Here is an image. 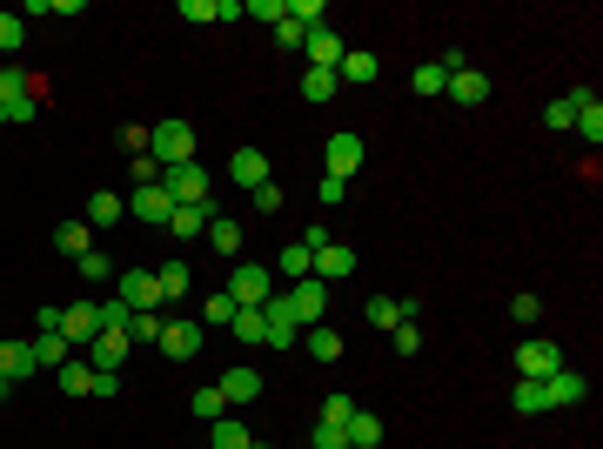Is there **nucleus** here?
<instances>
[{
    "instance_id": "obj_1",
    "label": "nucleus",
    "mask_w": 603,
    "mask_h": 449,
    "mask_svg": "<svg viewBox=\"0 0 603 449\" xmlns=\"http://www.w3.org/2000/svg\"><path fill=\"white\" fill-rule=\"evenodd\" d=\"M148 155L161 161V175L181 168V161H195V128H188V121H161V128H148Z\"/></svg>"
},
{
    "instance_id": "obj_2",
    "label": "nucleus",
    "mask_w": 603,
    "mask_h": 449,
    "mask_svg": "<svg viewBox=\"0 0 603 449\" xmlns=\"http://www.w3.org/2000/svg\"><path fill=\"white\" fill-rule=\"evenodd\" d=\"M161 188H168V202H175V208H208V168H201V161L168 168V175H161Z\"/></svg>"
},
{
    "instance_id": "obj_3",
    "label": "nucleus",
    "mask_w": 603,
    "mask_h": 449,
    "mask_svg": "<svg viewBox=\"0 0 603 449\" xmlns=\"http://www.w3.org/2000/svg\"><path fill=\"white\" fill-rule=\"evenodd\" d=\"M362 269V255H356V248H349V242H322V248H315V282H349V275H356Z\"/></svg>"
},
{
    "instance_id": "obj_4",
    "label": "nucleus",
    "mask_w": 603,
    "mask_h": 449,
    "mask_svg": "<svg viewBox=\"0 0 603 449\" xmlns=\"http://www.w3.org/2000/svg\"><path fill=\"white\" fill-rule=\"evenodd\" d=\"M322 161H329V175H335V181H349V175L362 168V135H356V128H335L329 148H322Z\"/></svg>"
},
{
    "instance_id": "obj_5",
    "label": "nucleus",
    "mask_w": 603,
    "mask_h": 449,
    "mask_svg": "<svg viewBox=\"0 0 603 449\" xmlns=\"http://www.w3.org/2000/svg\"><path fill=\"white\" fill-rule=\"evenodd\" d=\"M228 295H235V309H262L268 295H275V289H268V269H262V262H242V269L228 275Z\"/></svg>"
},
{
    "instance_id": "obj_6",
    "label": "nucleus",
    "mask_w": 603,
    "mask_h": 449,
    "mask_svg": "<svg viewBox=\"0 0 603 449\" xmlns=\"http://www.w3.org/2000/svg\"><path fill=\"white\" fill-rule=\"evenodd\" d=\"M128 349H134V336H128V329H101V336L88 342V369H101V376L114 369V376H121V362H128Z\"/></svg>"
},
{
    "instance_id": "obj_7",
    "label": "nucleus",
    "mask_w": 603,
    "mask_h": 449,
    "mask_svg": "<svg viewBox=\"0 0 603 449\" xmlns=\"http://www.w3.org/2000/svg\"><path fill=\"white\" fill-rule=\"evenodd\" d=\"M61 336L74 342V349H88V342L101 336V302H67L61 309Z\"/></svg>"
},
{
    "instance_id": "obj_8",
    "label": "nucleus",
    "mask_w": 603,
    "mask_h": 449,
    "mask_svg": "<svg viewBox=\"0 0 603 449\" xmlns=\"http://www.w3.org/2000/svg\"><path fill=\"white\" fill-rule=\"evenodd\" d=\"M302 54H309V68H342V54H349V47H342V34H335V27H309V34H302Z\"/></svg>"
},
{
    "instance_id": "obj_9",
    "label": "nucleus",
    "mask_w": 603,
    "mask_h": 449,
    "mask_svg": "<svg viewBox=\"0 0 603 449\" xmlns=\"http://www.w3.org/2000/svg\"><path fill=\"white\" fill-rule=\"evenodd\" d=\"M128 215H134V222H148V228H168L175 202H168V188L155 181V188H134V195H128Z\"/></svg>"
},
{
    "instance_id": "obj_10",
    "label": "nucleus",
    "mask_w": 603,
    "mask_h": 449,
    "mask_svg": "<svg viewBox=\"0 0 603 449\" xmlns=\"http://www.w3.org/2000/svg\"><path fill=\"white\" fill-rule=\"evenodd\" d=\"M570 128H577V135L590 141V148L603 141V101H597L590 88H577V94H570Z\"/></svg>"
},
{
    "instance_id": "obj_11",
    "label": "nucleus",
    "mask_w": 603,
    "mask_h": 449,
    "mask_svg": "<svg viewBox=\"0 0 603 449\" xmlns=\"http://www.w3.org/2000/svg\"><path fill=\"white\" fill-rule=\"evenodd\" d=\"M563 369V356H557V342H523L516 349V376H530V382H543V376H557Z\"/></svg>"
},
{
    "instance_id": "obj_12",
    "label": "nucleus",
    "mask_w": 603,
    "mask_h": 449,
    "mask_svg": "<svg viewBox=\"0 0 603 449\" xmlns=\"http://www.w3.org/2000/svg\"><path fill=\"white\" fill-rule=\"evenodd\" d=\"M443 94L456 101V108H483V101H490V74H483V68H456Z\"/></svg>"
},
{
    "instance_id": "obj_13",
    "label": "nucleus",
    "mask_w": 603,
    "mask_h": 449,
    "mask_svg": "<svg viewBox=\"0 0 603 449\" xmlns=\"http://www.w3.org/2000/svg\"><path fill=\"white\" fill-rule=\"evenodd\" d=\"M161 356L168 362L201 356V322H161Z\"/></svg>"
},
{
    "instance_id": "obj_14",
    "label": "nucleus",
    "mask_w": 603,
    "mask_h": 449,
    "mask_svg": "<svg viewBox=\"0 0 603 449\" xmlns=\"http://www.w3.org/2000/svg\"><path fill=\"white\" fill-rule=\"evenodd\" d=\"M289 295V309H295V322H302V329H309V322H322V309H329V289H322V282H295V289H282Z\"/></svg>"
},
{
    "instance_id": "obj_15",
    "label": "nucleus",
    "mask_w": 603,
    "mask_h": 449,
    "mask_svg": "<svg viewBox=\"0 0 603 449\" xmlns=\"http://www.w3.org/2000/svg\"><path fill=\"white\" fill-rule=\"evenodd\" d=\"M369 329H376V336H389V329H396V322H416V302H396V295H369Z\"/></svg>"
},
{
    "instance_id": "obj_16",
    "label": "nucleus",
    "mask_w": 603,
    "mask_h": 449,
    "mask_svg": "<svg viewBox=\"0 0 603 449\" xmlns=\"http://www.w3.org/2000/svg\"><path fill=\"white\" fill-rule=\"evenodd\" d=\"M215 389H222V403H228V409H242V403H262V376H255L248 362H242V369H228V376L215 382Z\"/></svg>"
},
{
    "instance_id": "obj_17",
    "label": "nucleus",
    "mask_w": 603,
    "mask_h": 449,
    "mask_svg": "<svg viewBox=\"0 0 603 449\" xmlns=\"http://www.w3.org/2000/svg\"><path fill=\"white\" fill-rule=\"evenodd\" d=\"M121 302H128V309H155V302H161L155 269H128V275H121Z\"/></svg>"
},
{
    "instance_id": "obj_18",
    "label": "nucleus",
    "mask_w": 603,
    "mask_h": 449,
    "mask_svg": "<svg viewBox=\"0 0 603 449\" xmlns=\"http://www.w3.org/2000/svg\"><path fill=\"white\" fill-rule=\"evenodd\" d=\"M543 396H550V409L583 403V396H590V376H577V369H557V376H543Z\"/></svg>"
},
{
    "instance_id": "obj_19",
    "label": "nucleus",
    "mask_w": 603,
    "mask_h": 449,
    "mask_svg": "<svg viewBox=\"0 0 603 449\" xmlns=\"http://www.w3.org/2000/svg\"><path fill=\"white\" fill-rule=\"evenodd\" d=\"M228 181L262 188V181H268V155H262V148H235V155H228Z\"/></svg>"
},
{
    "instance_id": "obj_20",
    "label": "nucleus",
    "mask_w": 603,
    "mask_h": 449,
    "mask_svg": "<svg viewBox=\"0 0 603 449\" xmlns=\"http://www.w3.org/2000/svg\"><path fill=\"white\" fill-rule=\"evenodd\" d=\"M0 376L21 389V382L34 376V342H0Z\"/></svg>"
},
{
    "instance_id": "obj_21",
    "label": "nucleus",
    "mask_w": 603,
    "mask_h": 449,
    "mask_svg": "<svg viewBox=\"0 0 603 449\" xmlns=\"http://www.w3.org/2000/svg\"><path fill=\"white\" fill-rule=\"evenodd\" d=\"M208 215H215V202H208V208H175V215H168V235H175V242H201Z\"/></svg>"
},
{
    "instance_id": "obj_22",
    "label": "nucleus",
    "mask_w": 603,
    "mask_h": 449,
    "mask_svg": "<svg viewBox=\"0 0 603 449\" xmlns=\"http://www.w3.org/2000/svg\"><path fill=\"white\" fill-rule=\"evenodd\" d=\"M67 356H74V342H67L61 329H47V336H34V369H61Z\"/></svg>"
},
{
    "instance_id": "obj_23",
    "label": "nucleus",
    "mask_w": 603,
    "mask_h": 449,
    "mask_svg": "<svg viewBox=\"0 0 603 449\" xmlns=\"http://www.w3.org/2000/svg\"><path fill=\"white\" fill-rule=\"evenodd\" d=\"M302 349H309L315 362H335L342 356V336H335L329 322H309V329H302Z\"/></svg>"
},
{
    "instance_id": "obj_24",
    "label": "nucleus",
    "mask_w": 603,
    "mask_h": 449,
    "mask_svg": "<svg viewBox=\"0 0 603 449\" xmlns=\"http://www.w3.org/2000/svg\"><path fill=\"white\" fill-rule=\"evenodd\" d=\"M201 242H215V255H235V248H242V222H228V215H208Z\"/></svg>"
},
{
    "instance_id": "obj_25",
    "label": "nucleus",
    "mask_w": 603,
    "mask_h": 449,
    "mask_svg": "<svg viewBox=\"0 0 603 449\" xmlns=\"http://www.w3.org/2000/svg\"><path fill=\"white\" fill-rule=\"evenodd\" d=\"M510 409H516V416H543V409H550V396H543V382L516 376V389H510Z\"/></svg>"
},
{
    "instance_id": "obj_26",
    "label": "nucleus",
    "mask_w": 603,
    "mask_h": 449,
    "mask_svg": "<svg viewBox=\"0 0 603 449\" xmlns=\"http://www.w3.org/2000/svg\"><path fill=\"white\" fill-rule=\"evenodd\" d=\"M54 248L81 262V255H88V248H94V228H88V222H61V228H54Z\"/></svg>"
},
{
    "instance_id": "obj_27",
    "label": "nucleus",
    "mask_w": 603,
    "mask_h": 449,
    "mask_svg": "<svg viewBox=\"0 0 603 449\" xmlns=\"http://www.w3.org/2000/svg\"><path fill=\"white\" fill-rule=\"evenodd\" d=\"M121 215H128V202L101 188V195H94V202H88V215H81V222H88V228H114V222H121Z\"/></svg>"
},
{
    "instance_id": "obj_28",
    "label": "nucleus",
    "mask_w": 603,
    "mask_h": 449,
    "mask_svg": "<svg viewBox=\"0 0 603 449\" xmlns=\"http://www.w3.org/2000/svg\"><path fill=\"white\" fill-rule=\"evenodd\" d=\"M275 269L289 275V282H309V269H315V255L302 242H282V255H275Z\"/></svg>"
},
{
    "instance_id": "obj_29",
    "label": "nucleus",
    "mask_w": 603,
    "mask_h": 449,
    "mask_svg": "<svg viewBox=\"0 0 603 449\" xmlns=\"http://www.w3.org/2000/svg\"><path fill=\"white\" fill-rule=\"evenodd\" d=\"M54 382H61L67 396H88V389H94V369H88V356H81V362L67 356V362H61V369H54Z\"/></svg>"
},
{
    "instance_id": "obj_30",
    "label": "nucleus",
    "mask_w": 603,
    "mask_h": 449,
    "mask_svg": "<svg viewBox=\"0 0 603 449\" xmlns=\"http://www.w3.org/2000/svg\"><path fill=\"white\" fill-rule=\"evenodd\" d=\"M335 81H362V88H369V81H376V54L349 47V54H342V68H335Z\"/></svg>"
},
{
    "instance_id": "obj_31",
    "label": "nucleus",
    "mask_w": 603,
    "mask_h": 449,
    "mask_svg": "<svg viewBox=\"0 0 603 449\" xmlns=\"http://www.w3.org/2000/svg\"><path fill=\"white\" fill-rule=\"evenodd\" d=\"M342 429H349V449H376V443H382V423L369 416V409H356V416H349Z\"/></svg>"
},
{
    "instance_id": "obj_32",
    "label": "nucleus",
    "mask_w": 603,
    "mask_h": 449,
    "mask_svg": "<svg viewBox=\"0 0 603 449\" xmlns=\"http://www.w3.org/2000/svg\"><path fill=\"white\" fill-rule=\"evenodd\" d=\"M228 322H235V295L215 289L208 302H201V329H228Z\"/></svg>"
},
{
    "instance_id": "obj_33",
    "label": "nucleus",
    "mask_w": 603,
    "mask_h": 449,
    "mask_svg": "<svg viewBox=\"0 0 603 449\" xmlns=\"http://www.w3.org/2000/svg\"><path fill=\"white\" fill-rule=\"evenodd\" d=\"M409 88L423 94V101H436V94H443V88H449V74H443V61H423V68L409 74Z\"/></svg>"
},
{
    "instance_id": "obj_34",
    "label": "nucleus",
    "mask_w": 603,
    "mask_h": 449,
    "mask_svg": "<svg viewBox=\"0 0 603 449\" xmlns=\"http://www.w3.org/2000/svg\"><path fill=\"white\" fill-rule=\"evenodd\" d=\"M335 88H342V81H335L329 68H309V74H302V101H315V108H322V101H335Z\"/></svg>"
},
{
    "instance_id": "obj_35",
    "label": "nucleus",
    "mask_w": 603,
    "mask_h": 449,
    "mask_svg": "<svg viewBox=\"0 0 603 449\" xmlns=\"http://www.w3.org/2000/svg\"><path fill=\"white\" fill-rule=\"evenodd\" d=\"M188 409H195L201 423H222V416H228V403H222V389H215V382H208V389H195V396H188Z\"/></svg>"
},
{
    "instance_id": "obj_36",
    "label": "nucleus",
    "mask_w": 603,
    "mask_h": 449,
    "mask_svg": "<svg viewBox=\"0 0 603 449\" xmlns=\"http://www.w3.org/2000/svg\"><path fill=\"white\" fill-rule=\"evenodd\" d=\"M155 282H161V302L188 295V262H161V269H155Z\"/></svg>"
},
{
    "instance_id": "obj_37",
    "label": "nucleus",
    "mask_w": 603,
    "mask_h": 449,
    "mask_svg": "<svg viewBox=\"0 0 603 449\" xmlns=\"http://www.w3.org/2000/svg\"><path fill=\"white\" fill-rule=\"evenodd\" d=\"M242 342H268V315L262 309H235V322H228Z\"/></svg>"
},
{
    "instance_id": "obj_38",
    "label": "nucleus",
    "mask_w": 603,
    "mask_h": 449,
    "mask_svg": "<svg viewBox=\"0 0 603 449\" xmlns=\"http://www.w3.org/2000/svg\"><path fill=\"white\" fill-rule=\"evenodd\" d=\"M27 68H0V108H14V101H27Z\"/></svg>"
},
{
    "instance_id": "obj_39",
    "label": "nucleus",
    "mask_w": 603,
    "mask_h": 449,
    "mask_svg": "<svg viewBox=\"0 0 603 449\" xmlns=\"http://www.w3.org/2000/svg\"><path fill=\"white\" fill-rule=\"evenodd\" d=\"M248 443H255V436H248L235 416H222V423H215V443H208V449H248Z\"/></svg>"
},
{
    "instance_id": "obj_40",
    "label": "nucleus",
    "mask_w": 603,
    "mask_h": 449,
    "mask_svg": "<svg viewBox=\"0 0 603 449\" xmlns=\"http://www.w3.org/2000/svg\"><path fill=\"white\" fill-rule=\"evenodd\" d=\"M128 336H134V342H161V315H155V309H134V315H128Z\"/></svg>"
},
{
    "instance_id": "obj_41",
    "label": "nucleus",
    "mask_w": 603,
    "mask_h": 449,
    "mask_svg": "<svg viewBox=\"0 0 603 449\" xmlns=\"http://www.w3.org/2000/svg\"><path fill=\"white\" fill-rule=\"evenodd\" d=\"M389 349H396V356H416V349H423V329H416V322H396V329H389Z\"/></svg>"
},
{
    "instance_id": "obj_42",
    "label": "nucleus",
    "mask_w": 603,
    "mask_h": 449,
    "mask_svg": "<svg viewBox=\"0 0 603 449\" xmlns=\"http://www.w3.org/2000/svg\"><path fill=\"white\" fill-rule=\"evenodd\" d=\"M21 41H27V21L21 14H0V54H21Z\"/></svg>"
},
{
    "instance_id": "obj_43",
    "label": "nucleus",
    "mask_w": 603,
    "mask_h": 449,
    "mask_svg": "<svg viewBox=\"0 0 603 449\" xmlns=\"http://www.w3.org/2000/svg\"><path fill=\"white\" fill-rule=\"evenodd\" d=\"M242 14H255V21H289V0H242Z\"/></svg>"
},
{
    "instance_id": "obj_44",
    "label": "nucleus",
    "mask_w": 603,
    "mask_h": 449,
    "mask_svg": "<svg viewBox=\"0 0 603 449\" xmlns=\"http://www.w3.org/2000/svg\"><path fill=\"white\" fill-rule=\"evenodd\" d=\"M128 175H134V188H155V181H161V161H155V155H134Z\"/></svg>"
},
{
    "instance_id": "obj_45",
    "label": "nucleus",
    "mask_w": 603,
    "mask_h": 449,
    "mask_svg": "<svg viewBox=\"0 0 603 449\" xmlns=\"http://www.w3.org/2000/svg\"><path fill=\"white\" fill-rule=\"evenodd\" d=\"M74 269H81V282H108V255H101V248H88Z\"/></svg>"
},
{
    "instance_id": "obj_46",
    "label": "nucleus",
    "mask_w": 603,
    "mask_h": 449,
    "mask_svg": "<svg viewBox=\"0 0 603 449\" xmlns=\"http://www.w3.org/2000/svg\"><path fill=\"white\" fill-rule=\"evenodd\" d=\"M315 449H349V429L342 423H315Z\"/></svg>"
},
{
    "instance_id": "obj_47",
    "label": "nucleus",
    "mask_w": 603,
    "mask_h": 449,
    "mask_svg": "<svg viewBox=\"0 0 603 449\" xmlns=\"http://www.w3.org/2000/svg\"><path fill=\"white\" fill-rule=\"evenodd\" d=\"M248 202L262 208V215H275V208H282V188H275V181H262V188H248Z\"/></svg>"
},
{
    "instance_id": "obj_48",
    "label": "nucleus",
    "mask_w": 603,
    "mask_h": 449,
    "mask_svg": "<svg viewBox=\"0 0 603 449\" xmlns=\"http://www.w3.org/2000/svg\"><path fill=\"white\" fill-rule=\"evenodd\" d=\"M349 416H356V396H329L322 403V423H349Z\"/></svg>"
},
{
    "instance_id": "obj_49",
    "label": "nucleus",
    "mask_w": 603,
    "mask_h": 449,
    "mask_svg": "<svg viewBox=\"0 0 603 449\" xmlns=\"http://www.w3.org/2000/svg\"><path fill=\"white\" fill-rule=\"evenodd\" d=\"M315 195H322V208H335V202H342V195H349V181H335V175H322V181H315Z\"/></svg>"
},
{
    "instance_id": "obj_50",
    "label": "nucleus",
    "mask_w": 603,
    "mask_h": 449,
    "mask_svg": "<svg viewBox=\"0 0 603 449\" xmlns=\"http://www.w3.org/2000/svg\"><path fill=\"white\" fill-rule=\"evenodd\" d=\"M543 128H570V94H563V101H550V108H543Z\"/></svg>"
},
{
    "instance_id": "obj_51",
    "label": "nucleus",
    "mask_w": 603,
    "mask_h": 449,
    "mask_svg": "<svg viewBox=\"0 0 603 449\" xmlns=\"http://www.w3.org/2000/svg\"><path fill=\"white\" fill-rule=\"evenodd\" d=\"M510 315H516V322H536V315H543V302H536V295H516Z\"/></svg>"
},
{
    "instance_id": "obj_52",
    "label": "nucleus",
    "mask_w": 603,
    "mask_h": 449,
    "mask_svg": "<svg viewBox=\"0 0 603 449\" xmlns=\"http://www.w3.org/2000/svg\"><path fill=\"white\" fill-rule=\"evenodd\" d=\"M88 396H121V376H114V369H108V376L94 369V389H88Z\"/></svg>"
},
{
    "instance_id": "obj_53",
    "label": "nucleus",
    "mask_w": 603,
    "mask_h": 449,
    "mask_svg": "<svg viewBox=\"0 0 603 449\" xmlns=\"http://www.w3.org/2000/svg\"><path fill=\"white\" fill-rule=\"evenodd\" d=\"M302 34H309V27H295V21H275V41H282V47H302Z\"/></svg>"
},
{
    "instance_id": "obj_54",
    "label": "nucleus",
    "mask_w": 603,
    "mask_h": 449,
    "mask_svg": "<svg viewBox=\"0 0 603 449\" xmlns=\"http://www.w3.org/2000/svg\"><path fill=\"white\" fill-rule=\"evenodd\" d=\"M7 396H14V382H7V376H0V403H7Z\"/></svg>"
},
{
    "instance_id": "obj_55",
    "label": "nucleus",
    "mask_w": 603,
    "mask_h": 449,
    "mask_svg": "<svg viewBox=\"0 0 603 449\" xmlns=\"http://www.w3.org/2000/svg\"><path fill=\"white\" fill-rule=\"evenodd\" d=\"M248 449H268V443H248Z\"/></svg>"
},
{
    "instance_id": "obj_56",
    "label": "nucleus",
    "mask_w": 603,
    "mask_h": 449,
    "mask_svg": "<svg viewBox=\"0 0 603 449\" xmlns=\"http://www.w3.org/2000/svg\"><path fill=\"white\" fill-rule=\"evenodd\" d=\"M0 128H7V114H0Z\"/></svg>"
}]
</instances>
